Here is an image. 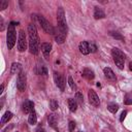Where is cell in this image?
I'll use <instances>...</instances> for the list:
<instances>
[{
    "label": "cell",
    "instance_id": "6da1fadb",
    "mask_svg": "<svg viewBox=\"0 0 132 132\" xmlns=\"http://www.w3.org/2000/svg\"><path fill=\"white\" fill-rule=\"evenodd\" d=\"M57 22H58V27L57 30H59L60 32L64 33L67 35V22H66V18H65V13H64V9L62 7L58 8L57 11Z\"/></svg>",
    "mask_w": 132,
    "mask_h": 132
},
{
    "label": "cell",
    "instance_id": "7a4b0ae2",
    "mask_svg": "<svg viewBox=\"0 0 132 132\" xmlns=\"http://www.w3.org/2000/svg\"><path fill=\"white\" fill-rule=\"evenodd\" d=\"M111 55L113 58V61L119 69H124V63H125V54L119 50V48H112Z\"/></svg>",
    "mask_w": 132,
    "mask_h": 132
},
{
    "label": "cell",
    "instance_id": "3957f363",
    "mask_svg": "<svg viewBox=\"0 0 132 132\" xmlns=\"http://www.w3.org/2000/svg\"><path fill=\"white\" fill-rule=\"evenodd\" d=\"M6 42H7L8 50H11L15 43V29L11 23L8 25L7 34H6Z\"/></svg>",
    "mask_w": 132,
    "mask_h": 132
},
{
    "label": "cell",
    "instance_id": "277c9868",
    "mask_svg": "<svg viewBox=\"0 0 132 132\" xmlns=\"http://www.w3.org/2000/svg\"><path fill=\"white\" fill-rule=\"evenodd\" d=\"M38 22L40 24V26L42 27V29L47 33V34H51V35H55V29L54 27L42 16V15H38Z\"/></svg>",
    "mask_w": 132,
    "mask_h": 132
},
{
    "label": "cell",
    "instance_id": "5b68a950",
    "mask_svg": "<svg viewBox=\"0 0 132 132\" xmlns=\"http://www.w3.org/2000/svg\"><path fill=\"white\" fill-rule=\"evenodd\" d=\"M27 48V39H26V34L23 30H20L19 32V37H18V50L20 52H24Z\"/></svg>",
    "mask_w": 132,
    "mask_h": 132
},
{
    "label": "cell",
    "instance_id": "8992f818",
    "mask_svg": "<svg viewBox=\"0 0 132 132\" xmlns=\"http://www.w3.org/2000/svg\"><path fill=\"white\" fill-rule=\"evenodd\" d=\"M26 80H27L26 73L22 70V71L18 74V80H16V88H18L19 91H21V92L25 91V88H26Z\"/></svg>",
    "mask_w": 132,
    "mask_h": 132
},
{
    "label": "cell",
    "instance_id": "52a82bcc",
    "mask_svg": "<svg viewBox=\"0 0 132 132\" xmlns=\"http://www.w3.org/2000/svg\"><path fill=\"white\" fill-rule=\"evenodd\" d=\"M28 34H29V41L39 42V38H38V34H37V29H36L35 25L30 24L28 26Z\"/></svg>",
    "mask_w": 132,
    "mask_h": 132
},
{
    "label": "cell",
    "instance_id": "ba28073f",
    "mask_svg": "<svg viewBox=\"0 0 132 132\" xmlns=\"http://www.w3.org/2000/svg\"><path fill=\"white\" fill-rule=\"evenodd\" d=\"M54 80H55L57 87L61 91H64L65 90V79H64V77H63L62 74H60L59 72H54Z\"/></svg>",
    "mask_w": 132,
    "mask_h": 132
},
{
    "label": "cell",
    "instance_id": "9c48e42d",
    "mask_svg": "<svg viewBox=\"0 0 132 132\" xmlns=\"http://www.w3.org/2000/svg\"><path fill=\"white\" fill-rule=\"evenodd\" d=\"M88 96H89V101L92 105L94 106H99L100 104V100H99V97L97 96V94L93 91V90H90L88 92Z\"/></svg>",
    "mask_w": 132,
    "mask_h": 132
},
{
    "label": "cell",
    "instance_id": "30bf717a",
    "mask_svg": "<svg viewBox=\"0 0 132 132\" xmlns=\"http://www.w3.org/2000/svg\"><path fill=\"white\" fill-rule=\"evenodd\" d=\"M23 111L25 113H31L32 111H34V103L30 100H26L23 103Z\"/></svg>",
    "mask_w": 132,
    "mask_h": 132
},
{
    "label": "cell",
    "instance_id": "8fae6325",
    "mask_svg": "<svg viewBox=\"0 0 132 132\" xmlns=\"http://www.w3.org/2000/svg\"><path fill=\"white\" fill-rule=\"evenodd\" d=\"M78 48H79V52H80L82 55H88V54L90 53L89 42H87V41H81V42L79 43Z\"/></svg>",
    "mask_w": 132,
    "mask_h": 132
},
{
    "label": "cell",
    "instance_id": "7c38bea8",
    "mask_svg": "<svg viewBox=\"0 0 132 132\" xmlns=\"http://www.w3.org/2000/svg\"><path fill=\"white\" fill-rule=\"evenodd\" d=\"M21 71H22V65L20 63L13 62L11 64V67H10V73L11 74H19Z\"/></svg>",
    "mask_w": 132,
    "mask_h": 132
},
{
    "label": "cell",
    "instance_id": "4fadbf2b",
    "mask_svg": "<svg viewBox=\"0 0 132 132\" xmlns=\"http://www.w3.org/2000/svg\"><path fill=\"white\" fill-rule=\"evenodd\" d=\"M103 72H104V75L107 79H110V80H116V74L113 73V71L109 68V67H105L103 69Z\"/></svg>",
    "mask_w": 132,
    "mask_h": 132
},
{
    "label": "cell",
    "instance_id": "5bb4252c",
    "mask_svg": "<svg viewBox=\"0 0 132 132\" xmlns=\"http://www.w3.org/2000/svg\"><path fill=\"white\" fill-rule=\"evenodd\" d=\"M55 39H56V41L58 43H63L65 41V39H66V34L60 32L59 30H57V31H55Z\"/></svg>",
    "mask_w": 132,
    "mask_h": 132
},
{
    "label": "cell",
    "instance_id": "9a60e30c",
    "mask_svg": "<svg viewBox=\"0 0 132 132\" xmlns=\"http://www.w3.org/2000/svg\"><path fill=\"white\" fill-rule=\"evenodd\" d=\"M41 51H42L43 55H44L45 57H47V56L50 55L51 51H52V44L48 43V42H43V43L41 44Z\"/></svg>",
    "mask_w": 132,
    "mask_h": 132
},
{
    "label": "cell",
    "instance_id": "2e32d148",
    "mask_svg": "<svg viewBox=\"0 0 132 132\" xmlns=\"http://www.w3.org/2000/svg\"><path fill=\"white\" fill-rule=\"evenodd\" d=\"M82 76H84V77H86L87 79L91 80V79H93V78H94L95 74H94V71H93V70H91L90 68H85V69L82 70Z\"/></svg>",
    "mask_w": 132,
    "mask_h": 132
},
{
    "label": "cell",
    "instance_id": "e0dca14e",
    "mask_svg": "<svg viewBox=\"0 0 132 132\" xmlns=\"http://www.w3.org/2000/svg\"><path fill=\"white\" fill-rule=\"evenodd\" d=\"M105 16V13L104 11L100 8V7H95V10H94V18L96 20H99V19H103Z\"/></svg>",
    "mask_w": 132,
    "mask_h": 132
},
{
    "label": "cell",
    "instance_id": "ac0fdd59",
    "mask_svg": "<svg viewBox=\"0 0 132 132\" xmlns=\"http://www.w3.org/2000/svg\"><path fill=\"white\" fill-rule=\"evenodd\" d=\"M68 106H69V110L74 112L77 109V102L75 99H68Z\"/></svg>",
    "mask_w": 132,
    "mask_h": 132
},
{
    "label": "cell",
    "instance_id": "d6986e66",
    "mask_svg": "<svg viewBox=\"0 0 132 132\" xmlns=\"http://www.w3.org/2000/svg\"><path fill=\"white\" fill-rule=\"evenodd\" d=\"M12 112H10V111H5L4 112V114L2 116V118H1V123L2 124H5V123H8V121L12 118Z\"/></svg>",
    "mask_w": 132,
    "mask_h": 132
},
{
    "label": "cell",
    "instance_id": "ffe728a7",
    "mask_svg": "<svg viewBox=\"0 0 132 132\" xmlns=\"http://www.w3.org/2000/svg\"><path fill=\"white\" fill-rule=\"evenodd\" d=\"M28 122L30 125H35L37 123V116H36V112L35 110L32 111L31 113H29V118H28Z\"/></svg>",
    "mask_w": 132,
    "mask_h": 132
},
{
    "label": "cell",
    "instance_id": "44dd1931",
    "mask_svg": "<svg viewBox=\"0 0 132 132\" xmlns=\"http://www.w3.org/2000/svg\"><path fill=\"white\" fill-rule=\"evenodd\" d=\"M47 121H48V124L51 125V127H53V128H55L57 131H58V129H57V127H56V124H57V119H56V116L55 114H50L48 116V118H47Z\"/></svg>",
    "mask_w": 132,
    "mask_h": 132
},
{
    "label": "cell",
    "instance_id": "7402d4cb",
    "mask_svg": "<svg viewBox=\"0 0 132 132\" xmlns=\"http://www.w3.org/2000/svg\"><path fill=\"white\" fill-rule=\"evenodd\" d=\"M107 109H108L110 112L116 113V112L118 111V109H119V105L116 104V103H111V104H109V105L107 106Z\"/></svg>",
    "mask_w": 132,
    "mask_h": 132
},
{
    "label": "cell",
    "instance_id": "603a6c76",
    "mask_svg": "<svg viewBox=\"0 0 132 132\" xmlns=\"http://www.w3.org/2000/svg\"><path fill=\"white\" fill-rule=\"evenodd\" d=\"M75 100H76V102L79 103V104H82V103H84V97H82L81 93L76 92V94H75Z\"/></svg>",
    "mask_w": 132,
    "mask_h": 132
},
{
    "label": "cell",
    "instance_id": "cb8c5ba5",
    "mask_svg": "<svg viewBox=\"0 0 132 132\" xmlns=\"http://www.w3.org/2000/svg\"><path fill=\"white\" fill-rule=\"evenodd\" d=\"M50 108H51L53 111L56 110V109L58 108V102H57V100L52 99V100L50 101Z\"/></svg>",
    "mask_w": 132,
    "mask_h": 132
},
{
    "label": "cell",
    "instance_id": "d4e9b609",
    "mask_svg": "<svg viewBox=\"0 0 132 132\" xmlns=\"http://www.w3.org/2000/svg\"><path fill=\"white\" fill-rule=\"evenodd\" d=\"M110 35L112 36V37H114L116 39H119V40H124V37L120 34V33H118V32H110Z\"/></svg>",
    "mask_w": 132,
    "mask_h": 132
},
{
    "label": "cell",
    "instance_id": "484cf974",
    "mask_svg": "<svg viewBox=\"0 0 132 132\" xmlns=\"http://www.w3.org/2000/svg\"><path fill=\"white\" fill-rule=\"evenodd\" d=\"M8 6V1L7 0H1L0 1V10L5 9Z\"/></svg>",
    "mask_w": 132,
    "mask_h": 132
},
{
    "label": "cell",
    "instance_id": "4316f807",
    "mask_svg": "<svg viewBox=\"0 0 132 132\" xmlns=\"http://www.w3.org/2000/svg\"><path fill=\"white\" fill-rule=\"evenodd\" d=\"M74 128H75V123L73 121H70L69 124H68V130H69V132H72L74 130Z\"/></svg>",
    "mask_w": 132,
    "mask_h": 132
},
{
    "label": "cell",
    "instance_id": "83f0119b",
    "mask_svg": "<svg viewBox=\"0 0 132 132\" xmlns=\"http://www.w3.org/2000/svg\"><path fill=\"white\" fill-rule=\"evenodd\" d=\"M89 48H90V52H92V53H95V52L97 51V46H96L93 42L89 43Z\"/></svg>",
    "mask_w": 132,
    "mask_h": 132
},
{
    "label": "cell",
    "instance_id": "f1b7e54d",
    "mask_svg": "<svg viewBox=\"0 0 132 132\" xmlns=\"http://www.w3.org/2000/svg\"><path fill=\"white\" fill-rule=\"evenodd\" d=\"M68 84H69V86H70V88H71L72 90H74V89H75V85H74V81H73V79H72V77H71V76H69V77H68Z\"/></svg>",
    "mask_w": 132,
    "mask_h": 132
},
{
    "label": "cell",
    "instance_id": "f546056e",
    "mask_svg": "<svg viewBox=\"0 0 132 132\" xmlns=\"http://www.w3.org/2000/svg\"><path fill=\"white\" fill-rule=\"evenodd\" d=\"M39 73H40V74H43V75H46V74H47L46 68H45L44 66H41V67H40V70H39Z\"/></svg>",
    "mask_w": 132,
    "mask_h": 132
},
{
    "label": "cell",
    "instance_id": "4dcf8cb0",
    "mask_svg": "<svg viewBox=\"0 0 132 132\" xmlns=\"http://www.w3.org/2000/svg\"><path fill=\"white\" fill-rule=\"evenodd\" d=\"M126 116H127V111H126V110H124V111L121 113V117H120V121H121V122H123V121H124V119L126 118Z\"/></svg>",
    "mask_w": 132,
    "mask_h": 132
},
{
    "label": "cell",
    "instance_id": "1f68e13d",
    "mask_svg": "<svg viewBox=\"0 0 132 132\" xmlns=\"http://www.w3.org/2000/svg\"><path fill=\"white\" fill-rule=\"evenodd\" d=\"M0 22H1V28H0V30L3 31L4 30V22H3V19L2 18H0Z\"/></svg>",
    "mask_w": 132,
    "mask_h": 132
},
{
    "label": "cell",
    "instance_id": "d6a6232c",
    "mask_svg": "<svg viewBox=\"0 0 132 132\" xmlns=\"http://www.w3.org/2000/svg\"><path fill=\"white\" fill-rule=\"evenodd\" d=\"M125 104H127V105H129V104H132V99H127L126 101H125Z\"/></svg>",
    "mask_w": 132,
    "mask_h": 132
},
{
    "label": "cell",
    "instance_id": "836d02e7",
    "mask_svg": "<svg viewBox=\"0 0 132 132\" xmlns=\"http://www.w3.org/2000/svg\"><path fill=\"white\" fill-rule=\"evenodd\" d=\"M12 127H13V126H12V125H11V126H10V127H6V128H5V129H3V130H2V132H7V131H8V130H9V129H11V128H12Z\"/></svg>",
    "mask_w": 132,
    "mask_h": 132
},
{
    "label": "cell",
    "instance_id": "e575fe53",
    "mask_svg": "<svg viewBox=\"0 0 132 132\" xmlns=\"http://www.w3.org/2000/svg\"><path fill=\"white\" fill-rule=\"evenodd\" d=\"M3 89H4V86H3V85H1V88H0V94H2Z\"/></svg>",
    "mask_w": 132,
    "mask_h": 132
},
{
    "label": "cell",
    "instance_id": "d590c367",
    "mask_svg": "<svg viewBox=\"0 0 132 132\" xmlns=\"http://www.w3.org/2000/svg\"><path fill=\"white\" fill-rule=\"evenodd\" d=\"M129 69L132 71V62H130V64H129Z\"/></svg>",
    "mask_w": 132,
    "mask_h": 132
},
{
    "label": "cell",
    "instance_id": "8d00e7d4",
    "mask_svg": "<svg viewBox=\"0 0 132 132\" xmlns=\"http://www.w3.org/2000/svg\"><path fill=\"white\" fill-rule=\"evenodd\" d=\"M57 132H59V131H57Z\"/></svg>",
    "mask_w": 132,
    "mask_h": 132
},
{
    "label": "cell",
    "instance_id": "74e56055",
    "mask_svg": "<svg viewBox=\"0 0 132 132\" xmlns=\"http://www.w3.org/2000/svg\"><path fill=\"white\" fill-rule=\"evenodd\" d=\"M16 132H18V131H16Z\"/></svg>",
    "mask_w": 132,
    "mask_h": 132
}]
</instances>
